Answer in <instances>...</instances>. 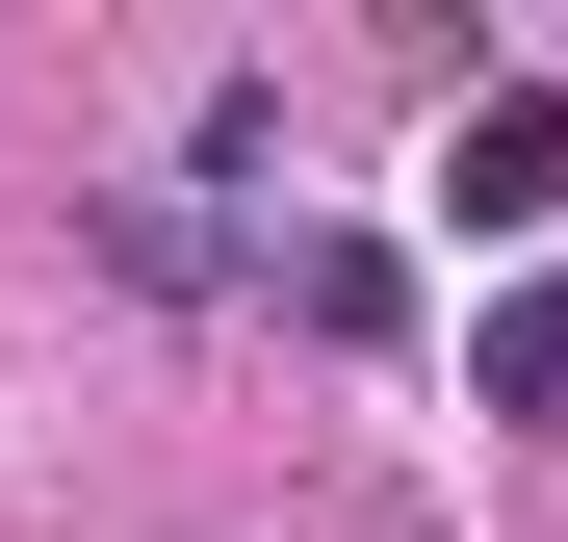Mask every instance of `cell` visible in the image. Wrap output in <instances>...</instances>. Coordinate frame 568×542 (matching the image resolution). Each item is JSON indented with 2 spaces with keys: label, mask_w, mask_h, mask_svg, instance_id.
<instances>
[{
  "label": "cell",
  "mask_w": 568,
  "mask_h": 542,
  "mask_svg": "<svg viewBox=\"0 0 568 542\" xmlns=\"http://www.w3.org/2000/svg\"><path fill=\"white\" fill-rule=\"evenodd\" d=\"M78 233H104V285H155V310H233V285H258V233H233V207H181V181H104Z\"/></svg>",
  "instance_id": "obj_2"
},
{
  "label": "cell",
  "mask_w": 568,
  "mask_h": 542,
  "mask_svg": "<svg viewBox=\"0 0 568 542\" xmlns=\"http://www.w3.org/2000/svg\"><path fill=\"white\" fill-rule=\"evenodd\" d=\"M284 181V52H207V104H181V207H233Z\"/></svg>",
  "instance_id": "obj_4"
},
{
  "label": "cell",
  "mask_w": 568,
  "mask_h": 542,
  "mask_svg": "<svg viewBox=\"0 0 568 542\" xmlns=\"http://www.w3.org/2000/svg\"><path fill=\"white\" fill-rule=\"evenodd\" d=\"M258 285H284V310H311V336H388V310H414V258H388V233H311V258H284V233H258Z\"/></svg>",
  "instance_id": "obj_5"
},
{
  "label": "cell",
  "mask_w": 568,
  "mask_h": 542,
  "mask_svg": "<svg viewBox=\"0 0 568 542\" xmlns=\"http://www.w3.org/2000/svg\"><path fill=\"white\" fill-rule=\"evenodd\" d=\"M465 413H491V439H568V258H517V285L465 310Z\"/></svg>",
  "instance_id": "obj_3"
},
{
  "label": "cell",
  "mask_w": 568,
  "mask_h": 542,
  "mask_svg": "<svg viewBox=\"0 0 568 542\" xmlns=\"http://www.w3.org/2000/svg\"><path fill=\"white\" fill-rule=\"evenodd\" d=\"M439 233L465 258H542L568 233V78H491V104L439 130Z\"/></svg>",
  "instance_id": "obj_1"
}]
</instances>
